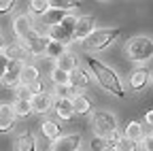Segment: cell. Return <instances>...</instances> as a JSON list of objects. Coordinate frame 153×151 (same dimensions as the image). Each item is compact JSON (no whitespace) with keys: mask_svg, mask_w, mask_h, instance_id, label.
<instances>
[{"mask_svg":"<svg viewBox=\"0 0 153 151\" xmlns=\"http://www.w3.org/2000/svg\"><path fill=\"white\" fill-rule=\"evenodd\" d=\"M49 36H41V34H34L32 39H28L26 43H24V47L28 49V53H32V55H43V53H47V47H49Z\"/></svg>","mask_w":153,"mask_h":151,"instance_id":"cell-7","label":"cell"},{"mask_svg":"<svg viewBox=\"0 0 153 151\" xmlns=\"http://www.w3.org/2000/svg\"><path fill=\"white\" fill-rule=\"evenodd\" d=\"M34 147H36L34 136L30 132H24V134L19 136V141H17V151H34Z\"/></svg>","mask_w":153,"mask_h":151,"instance_id":"cell-21","label":"cell"},{"mask_svg":"<svg viewBox=\"0 0 153 151\" xmlns=\"http://www.w3.org/2000/svg\"><path fill=\"white\" fill-rule=\"evenodd\" d=\"M57 98H64V100H74L76 98V87L68 85H57Z\"/></svg>","mask_w":153,"mask_h":151,"instance_id":"cell-25","label":"cell"},{"mask_svg":"<svg viewBox=\"0 0 153 151\" xmlns=\"http://www.w3.org/2000/svg\"><path fill=\"white\" fill-rule=\"evenodd\" d=\"M7 68H9V58L4 53H0V79L4 77V72H7Z\"/></svg>","mask_w":153,"mask_h":151,"instance_id":"cell-31","label":"cell"},{"mask_svg":"<svg viewBox=\"0 0 153 151\" xmlns=\"http://www.w3.org/2000/svg\"><path fill=\"white\" fill-rule=\"evenodd\" d=\"M91 32H94V17H89V15L79 17V19H76V28H74L72 39H76V41H85Z\"/></svg>","mask_w":153,"mask_h":151,"instance_id":"cell-8","label":"cell"},{"mask_svg":"<svg viewBox=\"0 0 153 151\" xmlns=\"http://www.w3.org/2000/svg\"><path fill=\"white\" fill-rule=\"evenodd\" d=\"M87 64H89V68L94 70L96 79H98V83H100L104 89H108L111 94H115V96H119V98H123V96H126L123 89H121V85H119L117 74H115L111 68H106V66H104V64H100L98 60H87Z\"/></svg>","mask_w":153,"mask_h":151,"instance_id":"cell-1","label":"cell"},{"mask_svg":"<svg viewBox=\"0 0 153 151\" xmlns=\"http://www.w3.org/2000/svg\"><path fill=\"white\" fill-rule=\"evenodd\" d=\"M49 7H51V2H47V0H32L30 2L32 13H38V15H45L49 11Z\"/></svg>","mask_w":153,"mask_h":151,"instance_id":"cell-27","label":"cell"},{"mask_svg":"<svg viewBox=\"0 0 153 151\" xmlns=\"http://www.w3.org/2000/svg\"><path fill=\"white\" fill-rule=\"evenodd\" d=\"M0 49H2V41H0Z\"/></svg>","mask_w":153,"mask_h":151,"instance_id":"cell-38","label":"cell"},{"mask_svg":"<svg viewBox=\"0 0 153 151\" xmlns=\"http://www.w3.org/2000/svg\"><path fill=\"white\" fill-rule=\"evenodd\" d=\"M102 151H117L115 147H106V149H102Z\"/></svg>","mask_w":153,"mask_h":151,"instance_id":"cell-37","label":"cell"},{"mask_svg":"<svg viewBox=\"0 0 153 151\" xmlns=\"http://www.w3.org/2000/svg\"><path fill=\"white\" fill-rule=\"evenodd\" d=\"M13 7H15L13 0H0V13H9Z\"/></svg>","mask_w":153,"mask_h":151,"instance_id":"cell-32","label":"cell"},{"mask_svg":"<svg viewBox=\"0 0 153 151\" xmlns=\"http://www.w3.org/2000/svg\"><path fill=\"white\" fill-rule=\"evenodd\" d=\"M22 70H24V64L22 62H9V68H7V72H4V77H2V81H4V85H17L19 81H22Z\"/></svg>","mask_w":153,"mask_h":151,"instance_id":"cell-10","label":"cell"},{"mask_svg":"<svg viewBox=\"0 0 153 151\" xmlns=\"http://www.w3.org/2000/svg\"><path fill=\"white\" fill-rule=\"evenodd\" d=\"M143 143H145V149H147V151H153V132H151L149 136L143 138Z\"/></svg>","mask_w":153,"mask_h":151,"instance_id":"cell-34","label":"cell"},{"mask_svg":"<svg viewBox=\"0 0 153 151\" xmlns=\"http://www.w3.org/2000/svg\"><path fill=\"white\" fill-rule=\"evenodd\" d=\"M115 149H117V151H136V143H132V141H128V138H121Z\"/></svg>","mask_w":153,"mask_h":151,"instance_id":"cell-29","label":"cell"},{"mask_svg":"<svg viewBox=\"0 0 153 151\" xmlns=\"http://www.w3.org/2000/svg\"><path fill=\"white\" fill-rule=\"evenodd\" d=\"M128 55L136 62L149 60L153 55V41L147 36H136V39L128 41Z\"/></svg>","mask_w":153,"mask_h":151,"instance_id":"cell-4","label":"cell"},{"mask_svg":"<svg viewBox=\"0 0 153 151\" xmlns=\"http://www.w3.org/2000/svg\"><path fill=\"white\" fill-rule=\"evenodd\" d=\"M117 36H119L117 28H115V30H94L83 41V47L89 49V51H98V49H104L106 45H111Z\"/></svg>","mask_w":153,"mask_h":151,"instance_id":"cell-3","label":"cell"},{"mask_svg":"<svg viewBox=\"0 0 153 151\" xmlns=\"http://www.w3.org/2000/svg\"><path fill=\"white\" fill-rule=\"evenodd\" d=\"M121 138H119V134H117V132H113V134L106 138V143H108V147H117V143H119Z\"/></svg>","mask_w":153,"mask_h":151,"instance_id":"cell-33","label":"cell"},{"mask_svg":"<svg viewBox=\"0 0 153 151\" xmlns=\"http://www.w3.org/2000/svg\"><path fill=\"white\" fill-rule=\"evenodd\" d=\"M53 7L66 11V9H74V7H79V4H76L74 0H57V2H53Z\"/></svg>","mask_w":153,"mask_h":151,"instance_id":"cell-30","label":"cell"},{"mask_svg":"<svg viewBox=\"0 0 153 151\" xmlns=\"http://www.w3.org/2000/svg\"><path fill=\"white\" fill-rule=\"evenodd\" d=\"M13 113L17 117H26L32 113V106H30V100H24V98H17L15 104H13Z\"/></svg>","mask_w":153,"mask_h":151,"instance_id":"cell-22","label":"cell"},{"mask_svg":"<svg viewBox=\"0 0 153 151\" xmlns=\"http://www.w3.org/2000/svg\"><path fill=\"white\" fill-rule=\"evenodd\" d=\"M72 109H74L76 115H85V113L91 111V100H89L87 96H76V98L72 100Z\"/></svg>","mask_w":153,"mask_h":151,"instance_id":"cell-18","label":"cell"},{"mask_svg":"<svg viewBox=\"0 0 153 151\" xmlns=\"http://www.w3.org/2000/svg\"><path fill=\"white\" fill-rule=\"evenodd\" d=\"M55 68H60V70H64V72H72L74 68H76V60L72 58V55H68V53H64L62 58H57V66Z\"/></svg>","mask_w":153,"mask_h":151,"instance_id":"cell-20","label":"cell"},{"mask_svg":"<svg viewBox=\"0 0 153 151\" xmlns=\"http://www.w3.org/2000/svg\"><path fill=\"white\" fill-rule=\"evenodd\" d=\"M15 123L13 104H0V132H9Z\"/></svg>","mask_w":153,"mask_h":151,"instance_id":"cell-11","label":"cell"},{"mask_svg":"<svg viewBox=\"0 0 153 151\" xmlns=\"http://www.w3.org/2000/svg\"><path fill=\"white\" fill-rule=\"evenodd\" d=\"M15 34L19 36V39H22L24 43L28 41V39H32V36L36 34L34 30H32V24H30V17L28 15H19L17 19H15Z\"/></svg>","mask_w":153,"mask_h":151,"instance_id":"cell-9","label":"cell"},{"mask_svg":"<svg viewBox=\"0 0 153 151\" xmlns=\"http://www.w3.org/2000/svg\"><path fill=\"white\" fill-rule=\"evenodd\" d=\"M70 85H72V87H87V85H89L87 72L81 70V68H74V70L70 72Z\"/></svg>","mask_w":153,"mask_h":151,"instance_id":"cell-17","label":"cell"},{"mask_svg":"<svg viewBox=\"0 0 153 151\" xmlns=\"http://www.w3.org/2000/svg\"><path fill=\"white\" fill-rule=\"evenodd\" d=\"M79 143L81 136L79 134H68V136H60L57 141H53L49 151H79Z\"/></svg>","mask_w":153,"mask_h":151,"instance_id":"cell-6","label":"cell"},{"mask_svg":"<svg viewBox=\"0 0 153 151\" xmlns=\"http://www.w3.org/2000/svg\"><path fill=\"white\" fill-rule=\"evenodd\" d=\"M66 17V11H62V9H49L43 17H41V24H45V26H57L62 19Z\"/></svg>","mask_w":153,"mask_h":151,"instance_id":"cell-14","label":"cell"},{"mask_svg":"<svg viewBox=\"0 0 153 151\" xmlns=\"http://www.w3.org/2000/svg\"><path fill=\"white\" fill-rule=\"evenodd\" d=\"M43 134L51 141H57L60 138V126H57L55 121H45L43 123Z\"/></svg>","mask_w":153,"mask_h":151,"instance_id":"cell-24","label":"cell"},{"mask_svg":"<svg viewBox=\"0 0 153 151\" xmlns=\"http://www.w3.org/2000/svg\"><path fill=\"white\" fill-rule=\"evenodd\" d=\"M64 49H66V45H60V43H49V47H47V55H49V58H62V55H64Z\"/></svg>","mask_w":153,"mask_h":151,"instance_id":"cell-28","label":"cell"},{"mask_svg":"<svg viewBox=\"0 0 153 151\" xmlns=\"http://www.w3.org/2000/svg\"><path fill=\"white\" fill-rule=\"evenodd\" d=\"M102 143H104V138H98V136H96V138L91 141V149H102Z\"/></svg>","mask_w":153,"mask_h":151,"instance_id":"cell-35","label":"cell"},{"mask_svg":"<svg viewBox=\"0 0 153 151\" xmlns=\"http://www.w3.org/2000/svg\"><path fill=\"white\" fill-rule=\"evenodd\" d=\"M74 28H76V17L66 15L60 24H57V26H53V28L49 30V41H53V43H60V45H68V43L72 41Z\"/></svg>","mask_w":153,"mask_h":151,"instance_id":"cell-2","label":"cell"},{"mask_svg":"<svg viewBox=\"0 0 153 151\" xmlns=\"http://www.w3.org/2000/svg\"><path fill=\"white\" fill-rule=\"evenodd\" d=\"M38 81V68L36 66H24L22 70V83L24 85H32Z\"/></svg>","mask_w":153,"mask_h":151,"instance_id":"cell-23","label":"cell"},{"mask_svg":"<svg viewBox=\"0 0 153 151\" xmlns=\"http://www.w3.org/2000/svg\"><path fill=\"white\" fill-rule=\"evenodd\" d=\"M55 113L60 115V119H72L74 117V109H72V100H64V98H57L55 100Z\"/></svg>","mask_w":153,"mask_h":151,"instance_id":"cell-13","label":"cell"},{"mask_svg":"<svg viewBox=\"0 0 153 151\" xmlns=\"http://www.w3.org/2000/svg\"><path fill=\"white\" fill-rule=\"evenodd\" d=\"M123 138H128V141H132V143L143 141V138H145V132H143L140 123H136V121L128 123V126H126V136H123Z\"/></svg>","mask_w":153,"mask_h":151,"instance_id":"cell-16","label":"cell"},{"mask_svg":"<svg viewBox=\"0 0 153 151\" xmlns=\"http://www.w3.org/2000/svg\"><path fill=\"white\" fill-rule=\"evenodd\" d=\"M147 81H149V72L147 70H136L130 77V87L132 89H143L147 85Z\"/></svg>","mask_w":153,"mask_h":151,"instance_id":"cell-19","label":"cell"},{"mask_svg":"<svg viewBox=\"0 0 153 151\" xmlns=\"http://www.w3.org/2000/svg\"><path fill=\"white\" fill-rule=\"evenodd\" d=\"M4 55H7V58H9L11 62H22V60H26L28 49H26L24 45L15 43V45H9V47L4 49Z\"/></svg>","mask_w":153,"mask_h":151,"instance_id":"cell-15","label":"cell"},{"mask_svg":"<svg viewBox=\"0 0 153 151\" xmlns=\"http://www.w3.org/2000/svg\"><path fill=\"white\" fill-rule=\"evenodd\" d=\"M91 123H94V130H96V136L104 138V141L113 134V132H117V128H115V117L111 113H104V111H96Z\"/></svg>","mask_w":153,"mask_h":151,"instance_id":"cell-5","label":"cell"},{"mask_svg":"<svg viewBox=\"0 0 153 151\" xmlns=\"http://www.w3.org/2000/svg\"><path fill=\"white\" fill-rule=\"evenodd\" d=\"M51 79H53V83H55V85H68V83H70V74H68V72H64V70H60V68H53Z\"/></svg>","mask_w":153,"mask_h":151,"instance_id":"cell-26","label":"cell"},{"mask_svg":"<svg viewBox=\"0 0 153 151\" xmlns=\"http://www.w3.org/2000/svg\"><path fill=\"white\" fill-rule=\"evenodd\" d=\"M145 119H147V123L153 128V111H149V113H147V117H145Z\"/></svg>","mask_w":153,"mask_h":151,"instance_id":"cell-36","label":"cell"},{"mask_svg":"<svg viewBox=\"0 0 153 151\" xmlns=\"http://www.w3.org/2000/svg\"><path fill=\"white\" fill-rule=\"evenodd\" d=\"M30 106H32L34 113H47L49 106H51V98L41 91V94H36V96L30 98Z\"/></svg>","mask_w":153,"mask_h":151,"instance_id":"cell-12","label":"cell"}]
</instances>
